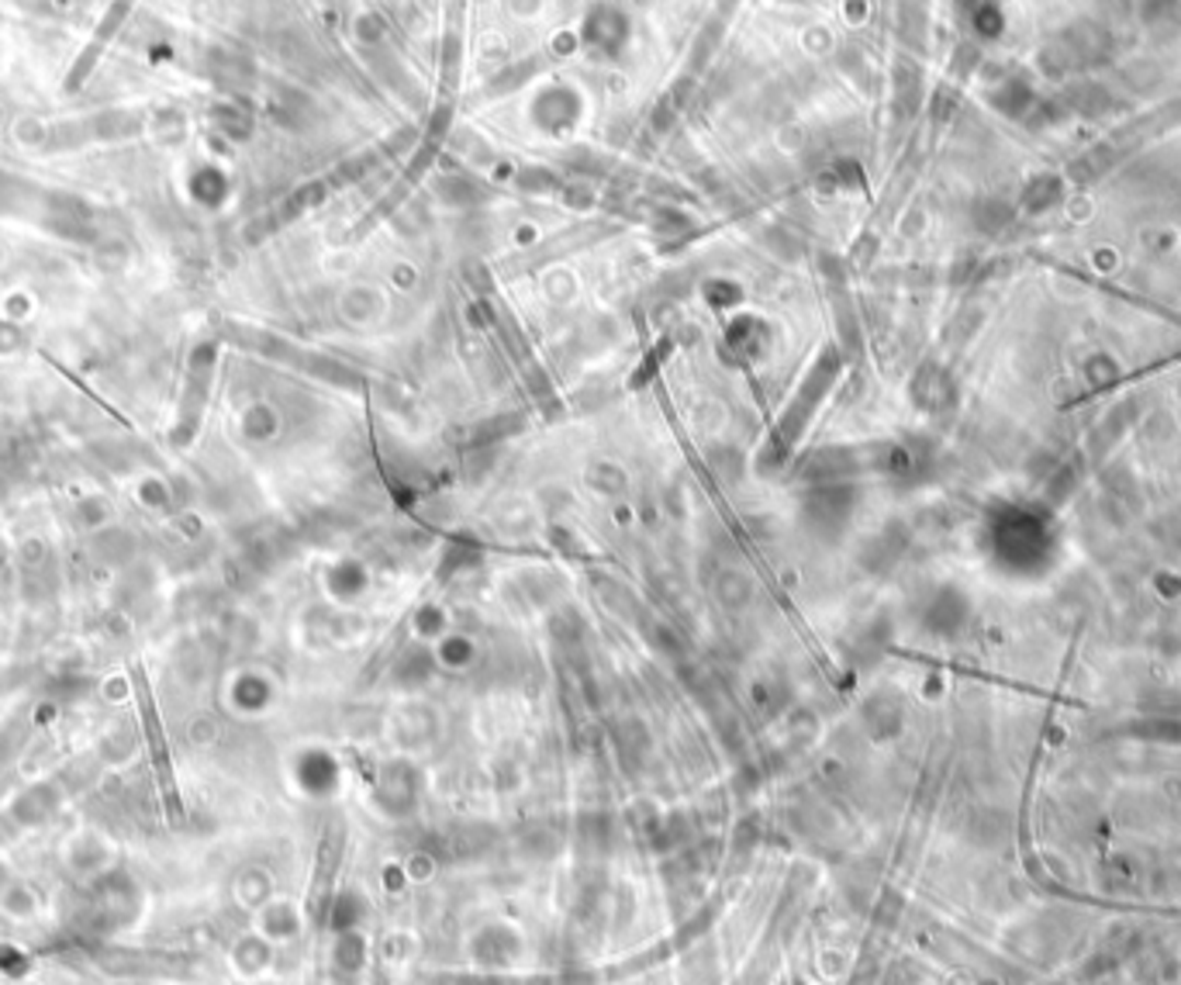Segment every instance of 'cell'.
<instances>
[{"label":"cell","mask_w":1181,"mask_h":985,"mask_svg":"<svg viewBox=\"0 0 1181 985\" xmlns=\"http://www.w3.org/2000/svg\"><path fill=\"white\" fill-rule=\"evenodd\" d=\"M974 28H978V35H985V38H995L998 32H1002V25H1006V21H1002V11H998L995 4H991V0H982V8L978 11H974Z\"/></svg>","instance_id":"obj_1"}]
</instances>
